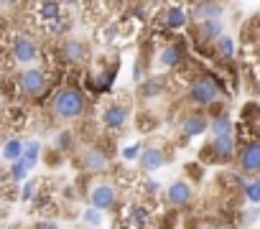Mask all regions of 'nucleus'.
<instances>
[{
    "label": "nucleus",
    "mask_w": 260,
    "mask_h": 229,
    "mask_svg": "<svg viewBox=\"0 0 260 229\" xmlns=\"http://www.w3.org/2000/svg\"><path fill=\"white\" fill-rule=\"evenodd\" d=\"M133 16L141 18V21H148V6H146V3H138V6L133 8Z\"/></svg>",
    "instance_id": "obj_31"
},
{
    "label": "nucleus",
    "mask_w": 260,
    "mask_h": 229,
    "mask_svg": "<svg viewBox=\"0 0 260 229\" xmlns=\"http://www.w3.org/2000/svg\"><path fill=\"white\" fill-rule=\"evenodd\" d=\"M237 158V140L235 135H217L212 138L209 148H207V158L204 161H212V163H230Z\"/></svg>",
    "instance_id": "obj_5"
},
{
    "label": "nucleus",
    "mask_w": 260,
    "mask_h": 229,
    "mask_svg": "<svg viewBox=\"0 0 260 229\" xmlns=\"http://www.w3.org/2000/svg\"><path fill=\"white\" fill-rule=\"evenodd\" d=\"M222 16H224V3L222 0H197L194 8H191V18L197 23L214 21V18H222Z\"/></svg>",
    "instance_id": "obj_14"
},
{
    "label": "nucleus",
    "mask_w": 260,
    "mask_h": 229,
    "mask_svg": "<svg viewBox=\"0 0 260 229\" xmlns=\"http://www.w3.org/2000/svg\"><path fill=\"white\" fill-rule=\"evenodd\" d=\"M161 94H164V79L161 77H151V79L141 82V87H138V97L146 99V102H151Z\"/></svg>",
    "instance_id": "obj_20"
},
{
    "label": "nucleus",
    "mask_w": 260,
    "mask_h": 229,
    "mask_svg": "<svg viewBox=\"0 0 260 229\" xmlns=\"http://www.w3.org/2000/svg\"><path fill=\"white\" fill-rule=\"evenodd\" d=\"M87 44L82 39H64L59 46V59L67 64H82L87 59Z\"/></svg>",
    "instance_id": "obj_13"
},
{
    "label": "nucleus",
    "mask_w": 260,
    "mask_h": 229,
    "mask_svg": "<svg viewBox=\"0 0 260 229\" xmlns=\"http://www.w3.org/2000/svg\"><path fill=\"white\" fill-rule=\"evenodd\" d=\"M138 3H146V6H153V3H161V0H138Z\"/></svg>",
    "instance_id": "obj_34"
},
{
    "label": "nucleus",
    "mask_w": 260,
    "mask_h": 229,
    "mask_svg": "<svg viewBox=\"0 0 260 229\" xmlns=\"http://www.w3.org/2000/svg\"><path fill=\"white\" fill-rule=\"evenodd\" d=\"M36 191H39V181H26L23 188H21V199H23V201H34V199L39 196Z\"/></svg>",
    "instance_id": "obj_28"
},
{
    "label": "nucleus",
    "mask_w": 260,
    "mask_h": 229,
    "mask_svg": "<svg viewBox=\"0 0 260 229\" xmlns=\"http://www.w3.org/2000/svg\"><path fill=\"white\" fill-rule=\"evenodd\" d=\"M115 77H117V64L100 69L97 77H94V82H89V84H92V89H94L97 94H107V92L112 89V84H115Z\"/></svg>",
    "instance_id": "obj_18"
},
{
    "label": "nucleus",
    "mask_w": 260,
    "mask_h": 229,
    "mask_svg": "<svg viewBox=\"0 0 260 229\" xmlns=\"http://www.w3.org/2000/svg\"><path fill=\"white\" fill-rule=\"evenodd\" d=\"M161 13H164V28H166V31H181V28H186L189 21H191V11H189L184 3H171V6H166Z\"/></svg>",
    "instance_id": "obj_11"
},
{
    "label": "nucleus",
    "mask_w": 260,
    "mask_h": 229,
    "mask_svg": "<svg viewBox=\"0 0 260 229\" xmlns=\"http://www.w3.org/2000/svg\"><path fill=\"white\" fill-rule=\"evenodd\" d=\"M77 163L84 173H105L107 171V153L100 145H89V148L79 150Z\"/></svg>",
    "instance_id": "obj_8"
},
{
    "label": "nucleus",
    "mask_w": 260,
    "mask_h": 229,
    "mask_svg": "<svg viewBox=\"0 0 260 229\" xmlns=\"http://www.w3.org/2000/svg\"><path fill=\"white\" fill-rule=\"evenodd\" d=\"M117 196H120V194H117L115 183H110V181H94L92 188H89V194H87L89 206H94V209H100V211L115 209V206H117Z\"/></svg>",
    "instance_id": "obj_7"
},
{
    "label": "nucleus",
    "mask_w": 260,
    "mask_h": 229,
    "mask_svg": "<svg viewBox=\"0 0 260 229\" xmlns=\"http://www.w3.org/2000/svg\"><path fill=\"white\" fill-rule=\"evenodd\" d=\"M23 150H26V143L21 138H8L3 143V148H0V158L6 163H16V161L23 158Z\"/></svg>",
    "instance_id": "obj_19"
},
{
    "label": "nucleus",
    "mask_w": 260,
    "mask_h": 229,
    "mask_svg": "<svg viewBox=\"0 0 260 229\" xmlns=\"http://www.w3.org/2000/svg\"><path fill=\"white\" fill-rule=\"evenodd\" d=\"M51 109L59 120H79L87 112V94L79 87H61L54 94Z\"/></svg>",
    "instance_id": "obj_1"
},
{
    "label": "nucleus",
    "mask_w": 260,
    "mask_h": 229,
    "mask_svg": "<svg viewBox=\"0 0 260 229\" xmlns=\"http://www.w3.org/2000/svg\"><path fill=\"white\" fill-rule=\"evenodd\" d=\"M143 188H146V196H156L158 191H161V183H156V181H143Z\"/></svg>",
    "instance_id": "obj_30"
},
{
    "label": "nucleus",
    "mask_w": 260,
    "mask_h": 229,
    "mask_svg": "<svg viewBox=\"0 0 260 229\" xmlns=\"http://www.w3.org/2000/svg\"><path fill=\"white\" fill-rule=\"evenodd\" d=\"M6 140H8V138H6V130H3V125H0V148H3Z\"/></svg>",
    "instance_id": "obj_33"
},
{
    "label": "nucleus",
    "mask_w": 260,
    "mask_h": 229,
    "mask_svg": "<svg viewBox=\"0 0 260 229\" xmlns=\"http://www.w3.org/2000/svg\"><path fill=\"white\" fill-rule=\"evenodd\" d=\"M199 229H214V226H199Z\"/></svg>",
    "instance_id": "obj_38"
},
{
    "label": "nucleus",
    "mask_w": 260,
    "mask_h": 229,
    "mask_svg": "<svg viewBox=\"0 0 260 229\" xmlns=\"http://www.w3.org/2000/svg\"><path fill=\"white\" fill-rule=\"evenodd\" d=\"M237 166L242 173H260V138L255 140H247L240 150H237Z\"/></svg>",
    "instance_id": "obj_9"
},
{
    "label": "nucleus",
    "mask_w": 260,
    "mask_h": 229,
    "mask_svg": "<svg viewBox=\"0 0 260 229\" xmlns=\"http://www.w3.org/2000/svg\"><path fill=\"white\" fill-rule=\"evenodd\" d=\"M141 153H143V145H141V143H133V145H127V148H122V150H120V158L130 163V161H138V158H141Z\"/></svg>",
    "instance_id": "obj_27"
},
{
    "label": "nucleus",
    "mask_w": 260,
    "mask_h": 229,
    "mask_svg": "<svg viewBox=\"0 0 260 229\" xmlns=\"http://www.w3.org/2000/svg\"><path fill=\"white\" fill-rule=\"evenodd\" d=\"M179 130H181L184 138H199V135H204L209 130V118L202 109H191V112H186L181 118Z\"/></svg>",
    "instance_id": "obj_10"
},
{
    "label": "nucleus",
    "mask_w": 260,
    "mask_h": 229,
    "mask_svg": "<svg viewBox=\"0 0 260 229\" xmlns=\"http://www.w3.org/2000/svg\"><path fill=\"white\" fill-rule=\"evenodd\" d=\"M219 97H222V89H219V82L212 74H197L191 79V84H189V99H191V104H197V107L204 109V107L214 104Z\"/></svg>",
    "instance_id": "obj_2"
},
{
    "label": "nucleus",
    "mask_w": 260,
    "mask_h": 229,
    "mask_svg": "<svg viewBox=\"0 0 260 229\" xmlns=\"http://www.w3.org/2000/svg\"><path fill=\"white\" fill-rule=\"evenodd\" d=\"M242 196H245L252 206H257V204H260V178L247 181V183H245V188H242Z\"/></svg>",
    "instance_id": "obj_24"
},
{
    "label": "nucleus",
    "mask_w": 260,
    "mask_h": 229,
    "mask_svg": "<svg viewBox=\"0 0 260 229\" xmlns=\"http://www.w3.org/2000/svg\"><path fill=\"white\" fill-rule=\"evenodd\" d=\"M28 166L23 163V161H16V163H11V171H8V176H11V181L13 183H23L26 178H28Z\"/></svg>",
    "instance_id": "obj_25"
},
{
    "label": "nucleus",
    "mask_w": 260,
    "mask_h": 229,
    "mask_svg": "<svg viewBox=\"0 0 260 229\" xmlns=\"http://www.w3.org/2000/svg\"><path fill=\"white\" fill-rule=\"evenodd\" d=\"M100 123L105 130L110 133H122L130 123V107L125 102H112V104H105L102 112H100Z\"/></svg>",
    "instance_id": "obj_4"
},
{
    "label": "nucleus",
    "mask_w": 260,
    "mask_h": 229,
    "mask_svg": "<svg viewBox=\"0 0 260 229\" xmlns=\"http://www.w3.org/2000/svg\"><path fill=\"white\" fill-rule=\"evenodd\" d=\"M49 87V79H46V71L39 69V66H28L18 74V89L26 94V97H41Z\"/></svg>",
    "instance_id": "obj_6"
},
{
    "label": "nucleus",
    "mask_w": 260,
    "mask_h": 229,
    "mask_svg": "<svg viewBox=\"0 0 260 229\" xmlns=\"http://www.w3.org/2000/svg\"><path fill=\"white\" fill-rule=\"evenodd\" d=\"M235 130V125H232V118L227 112H219V114H214V118L209 120V133L217 138V135H230Z\"/></svg>",
    "instance_id": "obj_21"
},
{
    "label": "nucleus",
    "mask_w": 260,
    "mask_h": 229,
    "mask_svg": "<svg viewBox=\"0 0 260 229\" xmlns=\"http://www.w3.org/2000/svg\"><path fill=\"white\" fill-rule=\"evenodd\" d=\"M102 211L100 209H94V206H87L84 211H82V221L87 224V226H100L102 224Z\"/></svg>",
    "instance_id": "obj_26"
},
{
    "label": "nucleus",
    "mask_w": 260,
    "mask_h": 229,
    "mask_svg": "<svg viewBox=\"0 0 260 229\" xmlns=\"http://www.w3.org/2000/svg\"><path fill=\"white\" fill-rule=\"evenodd\" d=\"M166 166V156L161 148H143L141 158H138V168L143 173H153V171H161Z\"/></svg>",
    "instance_id": "obj_17"
},
{
    "label": "nucleus",
    "mask_w": 260,
    "mask_h": 229,
    "mask_svg": "<svg viewBox=\"0 0 260 229\" xmlns=\"http://www.w3.org/2000/svg\"><path fill=\"white\" fill-rule=\"evenodd\" d=\"M39 158H41V143H39V140H28L21 161L28 166V171H34V168H36V163H39Z\"/></svg>",
    "instance_id": "obj_23"
},
{
    "label": "nucleus",
    "mask_w": 260,
    "mask_h": 229,
    "mask_svg": "<svg viewBox=\"0 0 260 229\" xmlns=\"http://www.w3.org/2000/svg\"><path fill=\"white\" fill-rule=\"evenodd\" d=\"M34 229H59V224H56V221H51V219H44V221H39Z\"/></svg>",
    "instance_id": "obj_32"
},
{
    "label": "nucleus",
    "mask_w": 260,
    "mask_h": 229,
    "mask_svg": "<svg viewBox=\"0 0 260 229\" xmlns=\"http://www.w3.org/2000/svg\"><path fill=\"white\" fill-rule=\"evenodd\" d=\"M191 196H194V191H191V183L189 181H174L166 188V204L174 206V209L189 206L191 204Z\"/></svg>",
    "instance_id": "obj_12"
},
{
    "label": "nucleus",
    "mask_w": 260,
    "mask_h": 229,
    "mask_svg": "<svg viewBox=\"0 0 260 229\" xmlns=\"http://www.w3.org/2000/svg\"><path fill=\"white\" fill-rule=\"evenodd\" d=\"M184 61H186L184 44H166L158 51V64L164 69H179V66H184Z\"/></svg>",
    "instance_id": "obj_16"
},
{
    "label": "nucleus",
    "mask_w": 260,
    "mask_h": 229,
    "mask_svg": "<svg viewBox=\"0 0 260 229\" xmlns=\"http://www.w3.org/2000/svg\"><path fill=\"white\" fill-rule=\"evenodd\" d=\"M257 64H260V44H257Z\"/></svg>",
    "instance_id": "obj_36"
},
{
    "label": "nucleus",
    "mask_w": 260,
    "mask_h": 229,
    "mask_svg": "<svg viewBox=\"0 0 260 229\" xmlns=\"http://www.w3.org/2000/svg\"><path fill=\"white\" fill-rule=\"evenodd\" d=\"M222 36H224V21L222 18L197 23V41L199 44H217Z\"/></svg>",
    "instance_id": "obj_15"
},
{
    "label": "nucleus",
    "mask_w": 260,
    "mask_h": 229,
    "mask_svg": "<svg viewBox=\"0 0 260 229\" xmlns=\"http://www.w3.org/2000/svg\"><path fill=\"white\" fill-rule=\"evenodd\" d=\"M34 3H36V0H34Z\"/></svg>",
    "instance_id": "obj_39"
},
{
    "label": "nucleus",
    "mask_w": 260,
    "mask_h": 229,
    "mask_svg": "<svg viewBox=\"0 0 260 229\" xmlns=\"http://www.w3.org/2000/svg\"><path fill=\"white\" fill-rule=\"evenodd\" d=\"M214 51H217V56H219V61H232L235 59V41L230 39V36H222L217 44H214Z\"/></svg>",
    "instance_id": "obj_22"
},
{
    "label": "nucleus",
    "mask_w": 260,
    "mask_h": 229,
    "mask_svg": "<svg viewBox=\"0 0 260 229\" xmlns=\"http://www.w3.org/2000/svg\"><path fill=\"white\" fill-rule=\"evenodd\" d=\"M8 54H11L13 64L31 66V64L39 59V44H36V41H34L28 33H13V36H11Z\"/></svg>",
    "instance_id": "obj_3"
},
{
    "label": "nucleus",
    "mask_w": 260,
    "mask_h": 229,
    "mask_svg": "<svg viewBox=\"0 0 260 229\" xmlns=\"http://www.w3.org/2000/svg\"><path fill=\"white\" fill-rule=\"evenodd\" d=\"M64 3H77V0H64Z\"/></svg>",
    "instance_id": "obj_37"
},
{
    "label": "nucleus",
    "mask_w": 260,
    "mask_h": 229,
    "mask_svg": "<svg viewBox=\"0 0 260 229\" xmlns=\"http://www.w3.org/2000/svg\"><path fill=\"white\" fill-rule=\"evenodd\" d=\"M69 145H72V133H67V130L59 133V138H56V148H59V150H67Z\"/></svg>",
    "instance_id": "obj_29"
},
{
    "label": "nucleus",
    "mask_w": 260,
    "mask_h": 229,
    "mask_svg": "<svg viewBox=\"0 0 260 229\" xmlns=\"http://www.w3.org/2000/svg\"><path fill=\"white\" fill-rule=\"evenodd\" d=\"M6 181V173H3V168H0V183H3Z\"/></svg>",
    "instance_id": "obj_35"
}]
</instances>
